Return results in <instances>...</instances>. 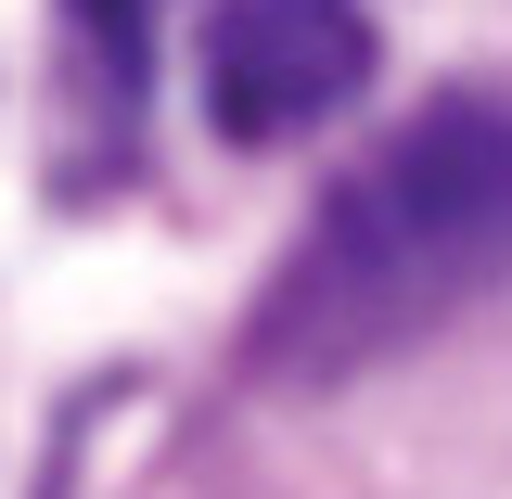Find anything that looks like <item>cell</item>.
Masks as SVG:
<instances>
[{
  "mask_svg": "<svg viewBox=\"0 0 512 499\" xmlns=\"http://www.w3.org/2000/svg\"><path fill=\"white\" fill-rule=\"evenodd\" d=\"M64 26H77V52H90V103H103V128H116L128 90H141V64H154L141 0H64Z\"/></svg>",
  "mask_w": 512,
  "mask_h": 499,
  "instance_id": "obj_3",
  "label": "cell"
},
{
  "mask_svg": "<svg viewBox=\"0 0 512 499\" xmlns=\"http://www.w3.org/2000/svg\"><path fill=\"white\" fill-rule=\"evenodd\" d=\"M359 77H372V13L359 0H218V26H205V116L244 154L346 116Z\"/></svg>",
  "mask_w": 512,
  "mask_h": 499,
  "instance_id": "obj_2",
  "label": "cell"
},
{
  "mask_svg": "<svg viewBox=\"0 0 512 499\" xmlns=\"http://www.w3.org/2000/svg\"><path fill=\"white\" fill-rule=\"evenodd\" d=\"M512 282V90H448L320 192L244 308L256 384H333Z\"/></svg>",
  "mask_w": 512,
  "mask_h": 499,
  "instance_id": "obj_1",
  "label": "cell"
}]
</instances>
